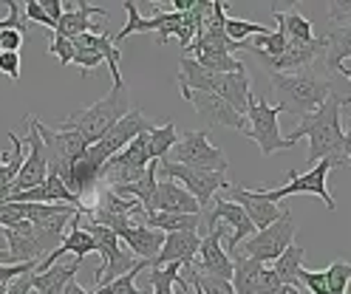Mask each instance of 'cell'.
I'll list each match as a JSON object with an SVG mask.
<instances>
[{
    "label": "cell",
    "mask_w": 351,
    "mask_h": 294,
    "mask_svg": "<svg viewBox=\"0 0 351 294\" xmlns=\"http://www.w3.org/2000/svg\"><path fill=\"white\" fill-rule=\"evenodd\" d=\"M34 269H37V263H12V266L0 263V286H9L17 275H23V271H34Z\"/></svg>",
    "instance_id": "ee69618b"
},
{
    "label": "cell",
    "mask_w": 351,
    "mask_h": 294,
    "mask_svg": "<svg viewBox=\"0 0 351 294\" xmlns=\"http://www.w3.org/2000/svg\"><path fill=\"white\" fill-rule=\"evenodd\" d=\"M6 238V252L12 255L14 263H40L43 258H49L54 249L62 243V232H51L43 230V226L32 223V221H20L14 226L3 230Z\"/></svg>",
    "instance_id": "8992f818"
},
{
    "label": "cell",
    "mask_w": 351,
    "mask_h": 294,
    "mask_svg": "<svg viewBox=\"0 0 351 294\" xmlns=\"http://www.w3.org/2000/svg\"><path fill=\"white\" fill-rule=\"evenodd\" d=\"M29 294H37V291H34V289H32V291H29Z\"/></svg>",
    "instance_id": "11a10c76"
},
{
    "label": "cell",
    "mask_w": 351,
    "mask_h": 294,
    "mask_svg": "<svg viewBox=\"0 0 351 294\" xmlns=\"http://www.w3.org/2000/svg\"><path fill=\"white\" fill-rule=\"evenodd\" d=\"M278 113H283L278 105H269L267 99H258L255 94H250L247 113H244L250 127L244 136H250L258 145L263 158H269L278 150H287V139L280 136V127H278Z\"/></svg>",
    "instance_id": "9c48e42d"
},
{
    "label": "cell",
    "mask_w": 351,
    "mask_h": 294,
    "mask_svg": "<svg viewBox=\"0 0 351 294\" xmlns=\"http://www.w3.org/2000/svg\"><path fill=\"white\" fill-rule=\"evenodd\" d=\"M9 142H12V153H0V204H3L12 193V184H14V178L20 173V167H23V158H26V145L23 139H20L17 133H9Z\"/></svg>",
    "instance_id": "4316f807"
},
{
    "label": "cell",
    "mask_w": 351,
    "mask_h": 294,
    "mask_svg": "<svg viewBox=\"0 0 351 294\" xmlns=\"http://www.w3.org/2000/svg\"><path fill=\"white\" fill-rule=\"evenodd\" d=\"M40 6H43V12H46V17L57 26V20L62 17V3L60 0H40Z\"/></svg>",
    "instance_id": "7dc6e473"
},
{
    "label": "cell",
    "mask_w": 351,
    "mask_h": 294,
    "mask_svg": "<svg viewBox=\"0 0 351 294\" xmlns=\"http://www.w3.org/2000/svg\"><path fill=\"white\" fill-rule=\"evenodd\" d=\"M32 278H34V271H23V275H17L6 286V294H29L32 291Z\"/></svg>",
    "instance_id": "bcb514c9"
},
{
    "label": "cell",
    "mask_w": 351,
    "mask_h": 294,
    "mask_svg": "<svg viewBox=\"0 0 351 294\" xmlns=\"http://www.w3.org/2000/svg\"><path fill=\"white\" fill-rule=\"evenodd\" d=\"M94 17H102L108 20V12L105 9H97L91 3H85V0H80V3H74V9H62V17L57 20V26L51 34H60L65 40H74L80 34H88V32H108L105 26H97V23H91Z\"/></svg>",
    "instance_id": "44dd1931"
},
{
    "label": "cell",
    "mask_w": 351,
    "mask_h": 294,
    "mask_svg": "<svg viewBox=\"0 0 351 294\" xmlns=\"http://www.w3.org/2000/svg\"><path fill=\"white\" fill-rule=\"evenodd\" d=\"M187 283H190V280H187ZM190 286H193V289H195V294H204V291H202V286H199V283H190Z\"/></svg>",
    "instance_id": "f5cc1de1"
},
{
    "label": "cell",
    "mask_w": 351,
    "mask_h": 294,
    "mask_svg": "<svg viewBox=\"0 0 351 294\" xmlns=\"http://www.w3.org/2000/svg\"><path fill=\"white\" fill-rule=\"evenodd\" d=\"M0 74H6L9 79H20V54L14 51H0Z\"/></svg>",
    "instance_id": "7bdbcfd3"
},
{
    "label": "cell",
    "mask_w": 351,
    "mask_h": 294,
    "mask_svg": "<svg viewBox=\"0 0 351 294\" xmlns=\"http://www.w3.org/2000/svg\"><path fill=\"white\" fill-rule=\"evenodd\" d=\"M182 97L195 108V113L204 119L207 127H232V130H241L247 133V117L241 113L221 97L215 94H204V90H182Z\"/></svg>",
    "instance_id": "9a60e30c"
},
{
    "label": "cell",
    "mask_w": 351,
    "mask_h": 294,
    "mask_svg": "<svg viewBox=\"0 0 351 294\" xmlns=\"http://www.w3.org/2000/svg\"><path fill=\"white\" fill-rule=\"evenodd\" d=\"M269 85L278 97V108L292 113L298 119L315 113L335 94L332 77H328L323 62H315V65L306 68V71H298V74H269Z\"/></svg>",
    "instance_id": "7a4b0ae2"
},
{
    "label": "cell",
    "mask_w": 351,
    "mask_h": 294,
    "mask_svg": "<svg viewBox=\"0 0 351 294\" xmlns=\"http://www.w3.org/2000/svg\"><path fill=\"white\" fill-rule=\"evenodd\" d=\"M215 223H227V230H230V238H227V255L235 252L241 241H247V238L255 235V226H252V221L247 218V212L241 210L235 201H227V198L213 201L210 212L202 218V226H204L207 232L213 230Z\"/></svg>",
    "instance_id": "2e32d148"
},
{
    "label": "cell",
    "mask_w": 351,
    "mask_h": 294,
    "mask_svg": "<svg viewBox=\"0 0 351 294\" xmlns=\"http://www.w3.org/2000/svg\"><path fill=\"white\" fill-rule=\"evenodd\" d=\"M199 246H202L199 232H170V235H165L159 255L150 260V269H162L167 263H182L184 269H193Z\"/></svg>",
    "instance_id": "ffe728a7"
},
{
    "label": "cell",
    "mask_w": 351,
    "mask_h": 294,
    "mask_svg": "<svg viewBox=\"0 0 351 294\" xmlns=\"http://www.w3.org/2000/svg\"><path fill=\"white\" fill-rule=\"evenodd\" d=\"M323 51H326V40H320V37H315L309 42L289 40L287 51L278 60H261V62L269 68V74H298V71H306L309 65H315Z\"/></svg>",
    "instance_id": "d6986e66"
},
{
    "label": "cell",
    "mask_w": 351,
    "mask_h": 294,
    "mask_svg": "<svg viewBox=\"0 0 351 294\" xmlns=\"http://www.w3.org/2000/svg\"><path fill=\"white\" fill-rule=\"evenodd\" d=\"M62 294H91V291H85V289H82V286L77 283V278H74V280H71L69 286L62 289Z\"/></svg>",
    "instance_id": "681fc988"
},
{
    "label": "cell",
    "mask_w": 351,
    "mask_h": 294,
    "mask_svg": "<svg viewBox=\"0 0 351 294\" xmlns=\"http://www.w3.org/2000/svg\"><path fill=\"white\" fill-rule=\"evenodd\" d=\"M227 223H215L213 230L202 238V246H199V263H193V269L199 275H207V278H221V280H232V258L227 255V249L221 246V238L227 235Z\"/></svg>",
    "instance_id": "e0dca14e"
},
{
    "label": "cell",
    "mask_w": 351,
    "mask_h": 294,
    "mask_svg": "<svg viewBox=\"0 0 351 294\" xmlns=\"http://www.w3.org/2000/svg\"><path fill=\"white\" fill-rule=\"evenodd\" d=\"M182 269H184L182 263H167V266H162V269H150V271H147V283H150L153 294H176L173 286H179L182 291H187L190 283L184 280Z\"/></svg>",
    "instance_id": "f1b7e54d"
},
{
    "label": "cell",
    "mask_w": 351,
    "mask_h": 294,
    "mask_svg": "<svg viewBox=\"0 0 351 294\" xmlns=\"http://www.w3.org/2000/svg\"><path fill=\"white\" fill-rule=\"evenodd\" d=\"M49 54H54V57L60 60V65H71V60H74V42L65 40V37H60V34H51Z\"/></svg>",
    "instance_id": "ab89813d"
},
{
    "label": "cell",
    "mask_w": 351,
    "mask_h": 294,
    "mask_svg": "<svg viewBox=\"0 0 351 294\" xmlns=\"http://www.w3.org/2000/svg\"><path fill=\"white\" fill-rule=\"evenodd\" d=\"M193 60L202 68H207V71H215V74H235V71H241V68H247L244 62L235 60L227 51H193Z\"/></svg>",
    "instance_id": "d6a6232c"
},
{
    "label": "cell",
    "mask_w": 351,
    "mask_h": 294,
    "mask_svg": "<svg viewBox=\"0 0 351 294\" xmlns=\"http://www.w3.org/2000/svg\"><path fill=\"white\" fill-rule=\"evenodd\" d=\"M153 127H156V125L147 119L145 110H128L125 117H122L111 130H108L97 145H91V147L85 150V156L102 170V164L108 162V158H114L117 153H122L130 142L136 139V136H142V133H147V130H153Z\"/></svg>",
    "instance_id": "30bf717a"
},
{
    "label": "cell",
    "mask_w": 351,
    "mask_h": 294,
    "mask_svg": "<svg viewBox=\"0 0 351 294\" xmlns=\"http://www.w3.org/2000/svg\"><path fill=\"white\" fill-rule=\"evenodd\" d=\"M117 238L122 243H128L130 255H134L136 260H145V263H150L153 258H156L162 243H165V232L153 230V226H145L139 221H130L128 226H122V230L117 232Z\"/></svg>",
    "instance_id": "7402d4cb"
},
{
    "label": "cell",
    "mask_w": 351,
    "mask_h": 294,
    "mask_svg": "<svg viewBox=\"0 0 351 294\" xmlns=\"http://www.w3.org/2000/svg\"><path fill=\"white\" fill-rule=\"evenodd\" d=\"M88 232H91V238L97 241V252L102 255V266L94 271V283L97 286H108L114 283L117 278L128 275L130 269H136V258L128 252V249H122V241L108 230V226H99V223H88L85 226Z\"/></svg>",
    "instance_id": "8fae6325"
},
{
    "label": "cell",
    "mask_w": 351,
    "mask_h": 294,
    "mask_svg": "<svg viewBox=\"0 0 351 294\" xmlns=\"http://www.w3.org/2000/svg\"><path fill=\"white\" fill-rule=\"evenodd\" d=\"M326 40V71H340L346 60H351V23L348 26H328Z\"/></svg>",
    "instance_id": "484cf974"
},
{
    "label": "cell",
    "mask_w": 351,
    "mask_h": 294,
    "mask_svg": "<svg viewBox=\"0 0 351 294\" xmlns=\"http://www.w3.org/2000/svg\"><path fill=\"white\" fill-rule=\"evenodd\" d=\"M176 142H179V130H176L173 122H165L159 127L147 130V145H150V158H153V162H162V158H167V153L173 150Z\"/></svg>",
    "instance_id": "1f68e13d"
},
{
    "label": "cell",
    "mask_w": 351,
    "mask_h": 294,
    "mask_svg": "<svg viewBox=\"0 0 351 294\" xmlns=\"http://www.w3.org/2000/svg\"><path fill=\"white\" fill-rule=\"evenodd\" d=\"M298 283H300V289H309V294H328L323 269H320V271H312V269H300V271H298Z\"/></svg>",
    "instance_id": "f35d334b"
},
{
    "label": "cell",
    "mask_w": 351,
    "mask_h": 294,
    "mask_svg": "<svg viewBox=\"0 0 351 294\" xmlns=\"http://www.w3.org/2000/svg\"><path fill=\"white\" fill-rule=\"evenodd\" d=\"M26 127H29V133H26V142H23V145H29V153H26L23 167H20L14 184H12V193L34 190V187H40L43 181H46V175H49V150H46V145H43L40 133H37V127H34V117H26ZM12 193H9V195H12Z\"/></svg>",
    "instance_id": "5bb4252c"
},
{
    "label": "cell",
    "mask_w": 351,
    "mask_h": 294,
    "mask_svg": "<svg viewBox=\"0 0 351 294\" xmlns=\"http://www.w3.org/2000/svg\"><path fill=\"white\" fill-rule=\"evenodd\" d=\"M275 294H306L303 289H295V286H280Z\"/></svg>",
    "instance_id": "f907efd6"
},
{
    "label": "cell",
    "mask_w": 351,
    "mask_h": 294,
    "mask_svg": "<svg viewBox=\"0 0 351 294\" xmlns=\"http://www.w3.org/2000/svg\"><path fill=\"white\" fill-rule=\"evenodd\" d=\"M292 238H295V215L289 210H283V215L267 226V230L255 232L252 238H247V243L235 249L241 258H250V260H258V263H275L287 249L292 246Z\"/></svg>",
    "instance_id": "ba28073f"
},
{
    "label": "cell",
    "mask_w": 351,
    "mask_h": 294,
    "mask_svg": "<svg viewBox=\"0 0 351 294\" xmlns=\"http://www.w3.org/2000/svg\"><path fill=\"white\" fill-rule=\"evenodd\" d=\"M176 82H179V90H204V94H215V97L227 99L241 117L247 113V102L252 94V79H250L247 68H241L235 74H215L184 54L179 62V77H176Z\"/></svg>",
    "instance_id": "3957f363"
},
{
    "label": "cell",
    "mask_w": 351,
    "mask_h": 294,
    "mask_svg": "<svg viewBox=\"0 0 351 294\" xmlns=\"http://www.w3.org/2000/svg\"><path fill=\"white\" fill-rule=\"evenodd\" d=\"M0 294H6V286H0Z\"/></svg>",
    "instance_id": "db71d44e"
},
{
    "label": "cell",
    "mask_w": 351,
    "mask_h": 294,
    "mask_svg": "<svg viewBox=\"0 0 351 294\" xmlns=\"http://www.w3.org/2000/svg\"><path fill=\"white\" fill-rule=\"evenodd\" d=\"M230 193H232V201H235L238 207L247 212V218L252 221L255 232L267 230V226H272V223H275V221L283 215V210L278 207V204L263 201V198H261L255 190H244V187H235V184H230Z\"/></svg>",
    "instance_id": "cb8c5ba5"
},
{
    "label": "cell",
    "mask_w": 351,
    "mask_h": 294,
    "mask_svg": "<svg viewBox=\"0 0 351 294\" xmlns=\"http://www.w3.org/2000/svg\"><path fill=\"white\" fill-rule=\"evenodd\" d=\"M80 266H82V260H77V258H71V260H57V263L49 266L46 271H34L32 289H34L37 294H62V289L77 278Z\"/></svg>",
    "instance_id": "d4e9b609"
},
{
    "label": "cell",
    "mask_w": 351,
    "mask_h": 294,
    "mask_svg": "<svg viewBox=\"0 0 351 294\" xmlns=\"http://www.w3.org/2000/svg\"><path fill=\"white\" fill-rule=\"evenodd\" d=\"M343 136H346V164H343V167H351V113H346Z\"/></svg>",
    "instance_id": "c3c4849f"
},
{
    "label": "cell",
    "mask_w": 351,
    "mask_h": 294,
    "mask_svg": "<svg viewBox=\"0 0 351 294\" xmlns=\"http://www.w3.org/2000/svg\"><path fill=\"white\" fill-rule=\"evenodd\" d=\"M159 173H162V178H170L179 187H184L195 201H199L202 210L213 207L218 190H230L227 173L193 170V167H184V164H173V162H167V158H162V162H159Z\"/></svg>",
    "instance_id": "4fadbf2b"
},
{
    "label": "cell",
    "mask_w": 351,
    "mask_h": 294,
    "mask_svg": "<svg viewBox=\"0 0 351 294\" xmlns=\"http://www.w3.org/2000/svg\"><path fill=\"white\" fill-rule=\"evenodd\" d=\"M130 110V102H128V88H111V94H108L105 99L88 105V108H80L74 110L71 117H65V122L60 127L65 130H77L82 136V142L91 147L97 145L102 136L111 130L125 113Z\"/></svg>",
    "instance_id": "277c9868"
},
{
    "label": "cell",
    "mask_w": 351,
    "mask_h": 294,
    "mask_svg": "<svg viewBox=\"0 0 351 294\" xmlns=\"http://www.w3.org/2000/svg\"><path fill=\"white\" fill-rule=\"evenodd\" d=\"M145 226H153L165 235L170 232H199L202 215H176V212H145L142 218Z\"/></svg>",
    "instance_id": "83f0119b"
},
{
    "label": "cell",
    "mask_w": 351,
    "mask_h": 294,
    "mask_svg": "<svg viewBox=\"0 0 351 294\" xmlns=\"http://www.w3.org/2000/svg\"><path fill=\"white\" fill-rule=\"evenodd\" d=\"M0 51H3V49H0Z\"/></svg>",
    "instance_id": "9f6ffc18"
},
{
    "label": "cell",
    "mask_w": 351,
    "mask_h": 294,
    "mask_svg": "<svg viewBox=\"0 0 351 294\" xmlns=\"http://www.w3.org/2000/svg\"><path fill=\"white\" fill-rule=\"evenodd\" d=\"M34 127L40 133L43 145L49 150V173H57L62 181H69L71 164L77 158H82V153L88 150V145L82 142V136L77 130H65V127H49L40 119H34Z\"/></svg>",
    "instance_id": "7c38bea8"
},
{
    "label": "cell",
    "mask_w": 351,
    "mask_h": 294,
    "mask_svg": "<svg viewBox=\"0 0 351 294\" xmlns=\"http://www.w3.org/2000/svg\"><path fill=\"white\" fill-rule=\"evenodd\" d=\"M221 26H224V34L232 40V42H247L250 37H261V34H267L269 29L263 26V23H252V20H238V17H227L221 20Z\"/></svg>",
    "instance_id": "836d02e7"
},
{
    "label": "cell",
    "mask_w": 351,
    "mask_h": 294,
    "mask_svg": "<svg viewBox=\"0 0 351 294\" xmlns=\"http://www.w3.org/2000/svg\"><path fill=\"white\" fill-rule=\"evenodd\" d=\"M74 65H80V71H82V77H88L94 71V68H99L102 62H105V57L99 54V51H94V49H77L74 45V60H71Z\"/></svg>",
    "instance_id": "74e56055"
},
{
    "label": "cell",
    "mask_w": 351,
    "mask_h": 294,
    "mask_svg": "<svg viewBox=\"0 0 351 294\" xmlns=\"http://www.w3.org/2000/svg\"><path fill=\"white\" fill-rule=\"evenodd\" d=\"M328 17H332V26H348L351 0H332V3H328Z\"/></svg>",
    "instance_id": "b9f144b4"
},
{
    "label": "cell",
    "mask_w": 351,
    "mask_h": 294,
    "mask_svg": "<svg viewBox=\"0 0 351 294\" xmlns=\"http://www.w3.org/2000/svg\"><path fill=\"white\" fill-rule=\"evenodd\" d=\"M232 258V289L235 294H275L280 289V280L275 278V271L267 269L258 260L241 258L238 252L230 255Z\"/></svg>",
    "instance_id": "ac0fdd59"
},
{
    "label": "cell",
    "mask_w": 351,
    "mask_h": 294,
    "mask_svg": "<svg viewBox=\"0 0 351 294\" xmlns=\"http://www.w3.org/2000/svg\"><path fill=\"white\" fill-rule=\"evenodd\" d=\"M23 17H26L29 26H46V29L54 32V23L46 17V12H43V6H40V0H29V3L23 6Z\"/></svg>",
    "instance_id": "60d3db41"
},
{
    "label": "cell",
    "mask_w": 351,
    "mask_h": 294,
    "mask_svg": "<svg viewBox=\"0 0 351 294\" xmlns=\"http://www.w3.org/2000/svg\"><path fill=\"white\" fill-rule=\"evenodd\" d=\"M182 275H184V280H190V283H199L204 294H235V289H232V283H230V280L199 275L195 269H182Z\"/></svg>",
    "instance_id": "8d00e7d4"
},
{
    "label": "cell",
    "mask_w": 351,
    "mask_h": 294,
    "mask_svg": "<svg viewBox=\"0 0 351 294\" xmlns=\"http://www.w3.org/2000/svg\"><path fill=\"white\" fill-rule=\"evenodd\" d=\"M351 105V99H343L337 90L328 97L315 113L303 117L300 125L287 136V147H295L300 139H309L306 162L315 167L320 158H335L343 167L346 164V136H343V108Z\"/></svg>",
    "instance_id": "6da1fadb"
},
{
    "label": "cell",
    "mask_w": 351,
    "mask_h": 294,
    "mask_svg": "<svg viewBox=\"0 0 351 294\" xmlns=\"http://www.w3.org/2000/svg\"><path fill=\"white\" fill-rule=\"evenodd\" d=\"M337 74H343V77H346V79L351 82V68H346V65H343V68H340V71H337Z\"/></svg>",
    "instance_id": "816d5d0a"
},
{
    "label": "cell",
    "mask_w": 351,
    "mask_h": 294,
    "mask_svg": "<svg viewBox=\"0 0 351 294\" xmlns=\"http://www.w3.org/2000/svg\"><path fill=\"white\" fill-rule=\"evenodd\" d=\"M300 269H303V249L295 246V243L272 263V271H275V278L280 280V286H295V289H300V283H298V271H300Z\"/></svg>",
    "instance_id": "4dcf8cb0"
},
{
    "label": "cell",
    "mask_w": 351,
    "mask_h": 294,
    "mask_svg": "<svg viewBox=\"0 0 351 294\" xmlns=\"http://www.w3.org/2000/svg\"><path fill=\"white\" fill-rule=\"evenodd\" d=\"M335 167H340L335 158H320V162L315 167H309V173H295V170H287V184L283 187H275V190H255L263 201H269V204H280L287 195H303V193H309V195H317L323 204H326V210L328 212H335L337 210V201L335 195L328 193V184H326V178L328 173H332Z\"/></svg>",
    "instance_id": "5b68a950"
},
{
    "label": "cell",
    "mask_w": 351,
    "mask_h": 294,
    "mask_svg": "<svg viewBox=\"0 0 351 294\" xmlns=\"http://www.w3.org/2000/svg\"><path fill=\"white\" fill-rule=\"evenodd\" d=\"M326 275V289L328 294H346L351 283V263L348 260H332V266L323 269Z\"/></svg>",
    "instance_id": "d590c367"
},
{
    "label": "cell",
    "mask_w": 351,
    "mask_h": 294,
    "mask_svg": "<svg viewBox=\"0 0 351 294\" xmlns=\"http://www.w3.org/2000/svg\"><path fill=\"white\" fill-rule=\"evenodd\" d=\"M145 269H150V263L139 260L136 269H130L128 275L117 278L114 283H108V286H97L91 294H150V291H142V289L136 286V275H139V271H145Z\"/></svg>",
    "instance_id": "e575fe53"
},
{
    "label": "cell",
    "mask_w": 351,
    "mask_h": 294,
    "mask_svg": "<svg viewBox=\"0 0 351 294\" xmlns=\"http://www.w3.org/2000/svg\"><path fill=\"white\" fill-rule=\"evenodd\" d=\"M272 17L278 20V26L287 32V40H298V42H309L315 40L312 34V20L303 17L298 9H289V12H272Z\"/></svg>",
    "instance_id": "f546056e"
},
{
    "label": "cell",
    "mask_w": 351,
    "mask_h": 294,
    "mask_svg": "<svg viewBox=\"0 0 351 294\" xmlns=\"http://www.w3.org/2000/svg\"><path fill=\"white\" fill-rule=\"evenodd\" d=\"M167 162L173 164H184L193 170H207V173H227L230 170V158L224 156L221 147L210 145L207 130H187L179 136V142L173 145L167 153Z\"/></svg>",
    "instance_id": "52a82bcc"
},
{
    "label": "cell",
    "mask_w": 351,
    "mask_h": 294,
    "mask_svg": "<svg viewBox=\"0 0 351 294\" xmlns=\"http://www.w3.org/2000/svg\"><path fill=\"white\" fill-rule=\"evenodd\" d=\"M150 212H176V215H202V207L184 187H179L170 178H159L156 195H153Z\"/></svg>",
    "instance_id": "603a6c76"
},
{
    "label": "cell",
    "mask_w": 351,
    "mask_h": 294,
    "mask_svg": "<svg viewBox=\"0 0 351 294\" xmlns=\"http://www.w3.org/2000/svg\"><path fill=\"white\" fill-rule=\"evenodd\" d=\"M23 40H26V34L20 32V29H6L3 34H0V49L20 54V45H23Z\"/></svg>",
    "instance_id": "f6af8a7d"
}]
</instances>
